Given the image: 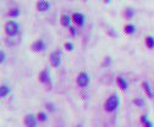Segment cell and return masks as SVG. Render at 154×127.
I'll return each instance as SVG.
<instances>
[{
  "label": "cell",
  "instance_id": "cell-1",
  "mask_svg": "<svg viewBox=\"0 0 154 127\" xmlns=\"http://www.w3.org/2000/svg\"><path fill=\"white\" fill-rule=\"evenodd\" d=\"M119 104H120V98L114 94L107 99L105 104H104V109H105V111H108V112H113L119 108Z\"/></svg>",
  "mask_w": 154,
  "mask_h": 127
},
{
  "label": "cell",
  "instance_id": "cell-2",
  "mask_svg": "<svg viewBox=\"0 0 154 127\" xmlns=\"http://www.w3.org/2000/svg\"><path fill=\"white\" fill-rule=\"evenodd\" d=\"M5 32L9 37H15L20 32V26L16 21H9L5 25Z\"/></svg>",
  "mask_w": 154,
  "mask_h": 127
},
{
  "label": "cell",
  "instance_id": "cell-3",
  "mask_svg": "<svg viewBox=\"0 0 154 127\" xmlns=\"http://www.w3.org/2000/svg\"><path fill=\"white\" fill-rule=\"evenodd\" d=\"M61 59H62V54L60 50H54L50 54V64L53 67H59L61 65Z\"/></svg>",
  "mask_w": 154,
  "mask_h": 127
},
{
  "label": "cell",
  "instance_id": "cell-4",
  "mask_svg": "<svg viewBox=\"0 0 154 127\" xmlns=\"http://www.w3.org/2000/svg\"><path fill=\"white\" fill-rule=\"evenodd\" d=\"M76 81H77V84H78L80 87L85 88L89 84V76H88L87 72H81L78 76H77Z\"/></svg>",
  "mask_w": 154,
  "mask_h": 127
},
{
  "label": "cell",
  "instance_id": "cell-5",
  "mask_svg": "<svg viewBox=\"0 0 154 127\" xmlns=\"http://www.w3.org/2000/svg\"><path fill=\"white\" fill-rule=\"evenodd\" d=\"M71 18H72V22H73L77 27H82L83 25H85V21H86L85 15H83V13H81V12H73L72 16H71Z\"/></svg>",
  "mask_w": 154,
  "mask_h": 127
},
{
  "label": "cell",
  "instance_id": "cell-6",
  "mask_svg": "<svg viewBox=\"0 0 154 127\" xmlns=\"http://www.w3.org/2000/svg\"><path fill=\"white\" fill-rule=\"evenodd\" d=\"M38 123V117L33 114H28L25 117V125L26 127H36Z\"/></svg>",
  "mask_w": 154,
  "mask_h": 127
},
{
  "label": "cell",
  "instance_id": "cell-7",
  "mask_svg": "<svg viewBox=\"0 0 154 127\" xmlns=\"http://www.w3.org/2000/svg\"><path fill=\"white\" fill-rule=\"evenodd\" d=\"M31 49L36 53H40L45 49V43L42 39H37L36 42H33V44L31 45Z\"/></svg>",
  "mask_w": 154,
  "mask_h": 127
},
{
  "label": "cell",
  "instance_id": "cell-8",
  "mask_svg": "<svg viewBox=\"0 0 154 127\" xmlns=\"http://www.w3.org/2000/svg\"><path fill=\"white\" fill-rule=\"evenodd\" d=\"M50 9V3L47 1V0H39L37 3V10L40 11V12H44V11H48Z\"/></svg>",
  "mask_w": 154,
  "mask_h": 127
},
{
  "label": "cell",
  "instance_id": "cell-9",
  "mask_svg": "<svg viewBox=\"0 0 154 127\" xmlns=\"http://www.w3.org/2000/svg\"><path fill=\"white\" fill-rule=\"evenodd\" d=\"M39 81L44 84H50L52 83V80H50V76H49L48 71L47 70H43V71H40L39 73Z\"/></svg>",
  "mask_w": 154,
  "mask_h": 127
},
{
  "label": "cell",
  "instance_id": "cell-10",
  "mask_svg": "<svg viewBox=\"0 0 154 127\" xmlns=\"http://www.w3.org/2000/svg\"><path fill=\"white\" fill-rule=\"evenodd\" d=\"M60 22H61V25L64 26V27H67V28H70V27H71L72 18L70 17L69 15H62V16H61V18H60Z\"/></svg>",
  "mask_w": 154,
  "mask_h": 127
},
{
  "label": "cell",
  "instance_id": "cell-11",
  "mask_svg": "<svg viewBox=\"0 0 154 127\" xmlns=\"http://www.w3.org/2000/svg\"><path fill=\"white\" fill-rule=\"evenodd\" d=\"M116 83H117V86L120 87L122 90H126V89H127V87H129V83L126 82V80H125V78H122L121 76L116 77Z\"/></svg>",
  "mask_w": 154,
  "mask_h": 127
},
{
  "label": "cell",
  "instance_id": "cell-12",
  "mask_svg": "<svg viewBox=\"0 0 154 127\" xmlns=\"http://www.w3.org/2000/svg\"><path fill=\"white\" fill-rule=\"evenodd\" d=\"M124 31H125L126 34H134V33L136 32V27H135V25L129 23V25H126V26H125Z\"/></svg>",
  "mask_w": 154,
  "mask_h": 127
},
{
  "label": "cell",
  "instance_id": "cell-13",
  "mask_svg": "<svg viewBox=\"0 0 154 127\" xmlns=\"http://www.w3.org/2000/svg\"><path fill=\"white\" fill-rule=\"evenodd\" d=\"M146 45L148 49H154V38L152 36L146 37Z\"/></svg>",
  "mask_w": 154,
  "mask_h": 127
},
{
  "label": "cell",
  "instance_id": "cell-14",
  "mask_svg": "<svg viewBox=\"0 0 154 127\" xmlns=\"http://www.w3.org/2000/svg\"><path fill=\"white\" fill-rule=\"evenodd\" d=\"M9 93H10V88L8 86H5V84H4V86H1V88H0V97L4 98V97L8 95Z\"/></svg>",
  "mask_w": 154,
  "mask_h": 127
},
{
  "label": "cell",
  "instance_id": "cell-15",
  "mask_svg": "<svg viewBox=\"0 0 154 127\" xmlns=\"http://www.w3.org/2000/svg\"><path fill=\"white\" fill-rule=\"evenodd\" d=\"M124 13H125V17H126V18H132V17L135 16V10L131 9V8H127V9L125 10Z\"/></svg>",
  "mask_w": 154,
  "mask_h": 127
},
{
  "label": "cell",
  "instance_id": "cell-16",
  "mask_svg": "<svg viewBox=\"0 0 154 127\" xmlns=\"http://www.w3.org/2000/svg\"><path fill=\"white\" fill-rule=\"evenodd\" d=\"M143 88H144V90L147 92V94L149 95V98H153V97H154L153 92H152V89H150V87H149V84H148V82H143Z\"/></svg>",
  "mask_w": 154,
  "mask_h": 127
},
{
  "label": "cell",
  "instance_id": "cell-17",
  "mask_svg": "<svg viewBox=\"0 0 154 127\" xmlns=\"http://www.w3.org/2000/svg\"><path fill=\"white\" fill-rule=\"evenodd\" d=\"M20 15V9L18 8H12V9H10V11H9V16L10 17H17Z\"/></svg>",
  "mask_w": 154,
  "mask_h": 127
},
{
  "label": "cell",
  "instance_id": "cell-18",
  "mask_svg": "<svg viewBox=\"0 0 154 127\" xmlns=\"http://www.w3.org/2000/svg\"><path fill=\"white\" fill-rule=\"evenodd\" d=\"M141 121H142V123L144 125V127H153L152 122L149 121L148 119H147V116H142V117H141Z\"/></svg>",
  "mask_w": 154,
  "mask_h": 127
},
{
  "label": "cell",
  "instance_id": "cell-19",
  "mask_svg": "<svg viewBox=\"0 0 154 127\" xmlns=\"http://www.w3.org/2000/svg\"><path fill=\"white\" fill-rule=\"evenodd\" d=\"M38 120H39V121L40 122H44V121H47V114H45V112H39V114H38Z\"/></svg>",
  "mask_w": 154,
  "mask_h": 127
},
{
  "label": "cell",
  "instance_id": "cell-20",
  "mask_svg": "<svg viewBox=\"0 0 154 127\" xmlns=\"http://www.w3.org/2000/svg\"><path fill=\"white\" fill-rule=\"evenodd\" d=\"M65 49L67 52H72L73 50V44L71 43V42H66V43H65Z\"/></svg>",
  "mask_w": 154,
  "mask_h": 127
},
{
  "label": "cell",
  "instance_id": "cell-21",
  "mask_svg": "<svg viewBox=\"0 0 154 127\" xmlns=\"http://www.w3.org/2000/svg\"><path fill=\"white\" fill-rule=\"evenodd\" d=\"M69 31H70V33H71V36H72V37H75V36H76V28H75L73 26L70 27V28H69Z\"/></svg>",
  "mask_w": 154,
  "mask_h": 127
},
{
  "label": "cell",
  "instance_id": "cell-22",
  "mask_svg": "<svg viewBox=\"0 0 154 127\" xmlns=\"http://www.w3.org/2000/svg\"><path fill=\"white\" fill-rule=\"evenodd\" d=\"M4 61H5V53L1 52L0 53V62H4Z\"/></svg>",
  "mask_w": 154,
  "mask_h": 127
},
{
  "label": "cell",
  "instance_id": "cell-23",
  "mask_svg": "<svg viewBox=\"0 0 154 127\" xmlns=\"http://www.w3.org/2000/svg\"><path fill=\"white\" fill-rule=\"evenodd\" d=\"M135 103H136L137 105H139V107H143V105H144V104H143V100H142V99H139V100L137 99V100H135Z\"/></svg>",
  "mask_w": 154,
  "mask_h": 127
},
{
  "label": "cell",
  "instance_id": "cell-24",
  "mask_svg": "<svg viewBox=\"0 0 154 127\" xmlns=\"http://www.w3.org/2000/svg\"><path fill=\"white\" fill-rule=\"evenodd\" d=\"M47 108H48L49 110H52V111H54V110H55V109H54V107H53L52 104H47Z\"/></svg>",
  "mask_w": 154,
  "mask_h": 127
},
{
  "label": "cell",
  "instance_id": "cell-25",
  "mask_svg": "<svg viewBox=\"0 0 154 127\" xmlns=\"http://www.w3.org/2000/svg\"><path fill=\"white\" fill-rule=\"evenodd\" d=\"M104 1H105V3H110V0H104Z\"/></svg>",
  "mask_w": 154,
  "mask_h": 127
}]
</instances>
